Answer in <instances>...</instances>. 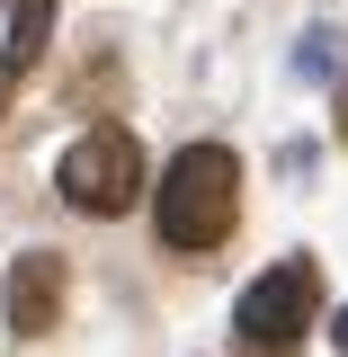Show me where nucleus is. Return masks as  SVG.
Segmentation results:
<instances>
[{
    "label": "nucleus",
    "instance_id": "nucleus-7",
    "mask_svg": "<svg viewBox=\"0 0 348 357\" xmlns=\"http://www.w3.org/2000/svg\"><path fill=\"white\" fill-rule=\"evenodd\" d=\"M331 349H340V357H348V304H340V312H331Z\"/></svg>",
    "mask_w": 348,
    "mask_h": 357
},
{
    "label": "nucleus",
    "instance_id": "nucleus-4",
    "mask_svg": "<svg viewBox=\"0 0 348 357\" xmlns=\"http://www.w3.org/2000/svg\"><path fill=\"white\" fill-rule=\"evenodd\" d=\"M0 295H9V321H18V331H54V312H63V268L45 259V250H27V259L9 268Z\"/></svg>",
    "mask_w": 348,
    "mask_h": 357
},
{
    "label": "nucleus",
    "instance_id": "nucleus-8",
    "mask_svg": "<svg viewBox=\"0 0 348 357\" xmlns=\"http://www.w3.org/2000/svg\"><path fill=\"white\" fill-rule=\"evenodd\" d=\"M340 134H348V81H340Z\"/></svg>",
    "mask_w": 348,
    "mask_h": 357
},
{
    "label": "nucleus",
    "instance_id": "nucleus-6",
    "mask_svg": "<svg viewBox=\"0 0 348 357\" xmlns=\"http://www.w3.org/2000/svg\"><path fill=\"white\" fill-rule=\"evenodd\" d=\"M295 72H312V81H321V72H331V27H312V36L295 45Z\"/></svg>",
    "mask_w": 348,
    "mask_h": 357
},
{
    "label": "nucleus",
    "instance_id": "nucleus-2",
    "mask_svg": "<svg viewBox=\"0 0 348 357\" xmlns=\"http://www.w3.org/2000/svg\"><path fill=\"white\" fill-rule=\"evenodd\" d=\"M63 197H72L81 215H126L134 197H143V143H134L126 126L81 134V143L63 152Z\"/></svg>",
    "mask_w": 348,
    "mask_h": 357
},
{
    "label": "nucleus",
    "instance_id": "nucleus-1",
    "mask_svg": "<svg viewBox=\"0 0 348 357\" xmlns=\"http://www.w3.org/2000/svg\"><path fill=\"white\" fill-rule=\"evenodd\" d=\"M241 215V161L223 143H188L161 170V241L170 250H215Z\"/></svg>",
    "mask_w": 348,
    "mask_h": 357
},
{
    "label": "nucleus",
    "instance_id": "nucleus-3",
    "mask_svg": "<svg viewBox=\"0 0 348 357\" xmlns=\"http://www.w3.org/2000/svg\"><path fill=\"white\" fill-rule=\"evenodd\" d=\"M232 321H241L259 349H295L312 321H321V268H312V259H277L268 277H250V286H241Z\"/></svg>",
    "mask_w": 348,
    "mask_h": 357
},
{
    "label": "nucleus",
    "instance_id": "nucleus-5",
    "mask_svg": "<svg viewBox=\"0 0 348 357\" xmlns=\"http://www.w3.org/2000/svg\"><path fill=\"white\" fill-rule=\"evenodd\" d=\"M45 36H54V0H9V81L18 72H36V54H45Z\"/></svg>",
    "mask_w": 348,
    "mask_h": 357
},
{
    "label": "nucleus",
    "instance_id": "nucleus-9",
    "mask_svg": "<svg viewBox=\"0 0 348 357\" xmlns=\"http://www.w3.org/2000/svg\"><path fill=\"white\" fill-rule=\"evenodd\" d=\"M268 357H286V349H268Z\"/></svg>",
    "mask_w": 348,
    "mask_h": 357
}]
</instances>
